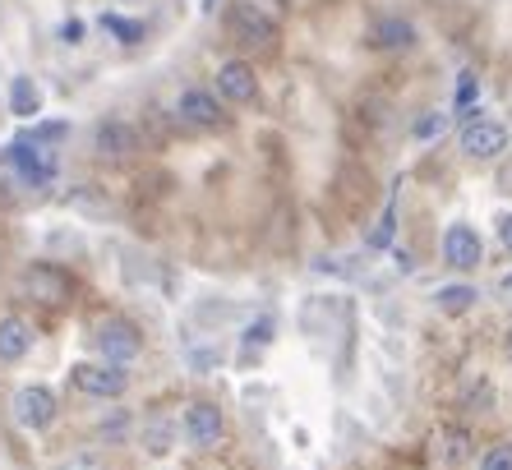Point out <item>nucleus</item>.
<instances>
[{
    "label": "nucleus",
    "instance_id": "f257e3e1",
    "mask_svg": "<svg viewBox=\"0 0 512 470\" xmlns=\"http://www.w3.org/2000/svg\"><path fill=\"white\" fill-rule=\"evenodd\" d=\"M222 28H227V37L245 51H273V42H277L273 14L259 10L254 0H231L227 14H222Z\"/></svg>",
    "mask_w": 512,
    "mask_h": 470
},
{
    "label": "nucleus",
    "instance_id": "f03ea898",
    "mask_svg": "<svg viewBox=\"0 0 512 470\" xmlns=\"http://www.w3.org/2000/svg\"><path fill=\"white\" fill-rule=\"evenodd\" d=\"M93 346L107 365H130V360H139V351H143V332L134 328L130 318H102L93 332Z\"/></svg>",
    "mask_w": 512,
    "mask_h": 470
},
{
    "label": "nucleus",
    "instance_id": "7ed1b4c3",
    "mask_svg": "<svg viewBox=\"0 0 512 470\" xmlns=\"http://www.w3.org/2000/svg\"><path fill=\"white\" fill-rule=\"evenodd\" d=\"M74 388L97 397V401H116V397H125V388H130V374H125V365L84 360V365H74Z\"/></svg>",
    "mask_w": 512,
    "mask_h": 470
},
{
    "label": "nucleus",
    "instance_id": "20e7f679",
    "mask_svg": "<svg viewBox=\"0 0 512 470\" xmlns=\"http://www.w3.org/2000/svg\"><path fill=\"white\" fill-rule=\"evenodd\" d=\"M5 162L19 171V180L24 185H51L56 180V153H47L37 139H14L10 148H5Z\"/></svg>",
    "mask_w": 512,
    "mask_h": 470
},
{
    "label": "nucleus",
    "instance_id": "39448f33",
    "mask_svg": "<svg viewBox=\"0 0 512 470\" xmlns=\"http://www.w3.org/2000/svg\"><path fill=\"white\" fill-rule=\"evenodd\" d=\"M462 153L471 157V162H494V157L508 153V130H503L499 120H485L476 111V116H466V125H462Z\"/></svg>",
    "mask_w": 512,
    "mask_h": 470
},
{
    "label": "nucleus",
    "instance_id": "423d86ee",
    "mask_svg": "<svg viewBox=\"0 0 512 470\" xmlns=\"http://www.w3.org/2000/svg\"><path fill=\"white\" fill-rule=\"evenodd\" d=\"M14 420L24 424V429H33V434L51 429L56 424V392L42 388V383H24V388L14 392Z\"/></svg>",
    "mask_w": 512,
    "mask_h": 470
},
{
    "label": "nucleus",
    "instance_id": "0eeeda50",
    "mask_svg": "<svg viewBox=\"0 0 512 470\" xmlns=\"http://www.w3.org/2000/svg\"><path fill=\"white\" fill-rule=\"evenodd\" d=\"M480 259H485V245H480V231L466 222H453L448 231H443V263L457 272H471L480 268Z\"/></svg>",
    "mask_w": 512,
    "mask_h": 470
},
{
    "label": "nucleus",
    "instance_id": "6e6552de",
    "mask_svg": "<svg viewBox=\"0 0 512 470\" xmlns=\"http://www.w3.org/2000/svg\"><path fill=\"white\" fill-rule=\"evenodd\" d=\"M217 97L231 106H245L259 97V74L250 60H222L217 65Z\"/></svg>",
    "mask_w": 512,
    "mask_h": 470
},
{
    "label": "nucleus",
    "instance_id": "1a4fd4ad",
    "mask_svg": "<svg viewBox=\"0 0 512 470\" xmlns=\"http://www.w3.org/2000/svg\"><path fill=\"white\" fill-rule=\"evenodd\" d=\"M176 116L185 120V125H194V130H217V125L227 120V111H222L217 93H208V88H185V93L176 97Z\"/></svg>",
    "mask_w": 512,
    "mask_h": 470
},
{
    "label": "nucleus",
    "instance_id": "9d476101",
    "mask_svg": "<svg viewBox=\"0 0 512 470\" xmlns=\"http://www.w3.org/2000/svg\"><path fill=\"white\" fill-rule=\"evenodd\" d=\"M180 429H185V438H190L194 447H217L222 434H227V420H222V411H217L213 401H194V406H185Z\"/></svg>",
    "mask_w": 512,
    "mask_h": 470
},
{
    "label": "nucleus",
    "instance_id": "9b49d317",
    "mask_svg": "<svg viewBox=\"0 0 512 470\" xmlns=\"http://www.w3.org/2000/svg\"><path fill=\"white\" fill-rule=\"evenodd\" d=\"M93 153L102 162H130L139 153V134L125 125V120H102L93 130Z\"/></svg>",
    "mask_w": 512,
    "mask_h": 470
},
{
    "label": "nucleus",
    "instance_id": "f8f14e48",
    "mask_svg": "<svg viewBox=\"0 0 512 470\" xmlns=\"http://www.w3.org/2000/svg\"><path fill=\"white\" fill-rule=\"evenodd\" d=\"M24 291L33 295L37 305H65L70 300V277L56 268V263H33V268L24 272Z\"/></svg>",
    "mask_w": 512,
    "mask_h": 470
},
{
    "label": "nucleus",
    "instance_id": "ddd939ff",
    "mask_svg": "<svg viewBox=\"0 0 512 470\" xmlns=\"http://www.w3.org/2000/svg\"><path fill=\"white\" fill-rule=\"evenodd\" d=\"M429 447H434V466L439 470H457V466H466V461L476 457V438L466 434L462 424H443Z\"/></svg>",
    "mask_w": 512,
    "mask_h": 470
},
{
    "label": "nucleus",
    "instance_id": "4468645a",
    "mask_svg": "<svg viewBox=\"0 0 512 470\" xmlns=\"http://www.w3.org/2000/svg\"><path fill=\"white\" fill-rule=\"evenodd\" d=\"M370 42L379 51H406V47H416V24L402 19V14H383L379 24L370 28Z\"/></svg>",
    "mask_w": 512,
    "mask_h": 470
},
{
    "label": "nucleus",
    "instance_id": "2eb2a0df",
    "mask_svg": "<svg viewBox=\"0 0 512 470\" xmlns=\"http://www.w3.org/2000/svg\"><path fill=\"white\" fill-rule=\"evenodd\" d=\"M28 351H33V328H28L24 318L5 314V318H0V360H5V365H14V360H24Z\"/></svg>",
    "mask_w": 512,
    "mask_h": 470
},
{
    "label": "nucleus",
    "instance_id": "dca6fc26",
    "mask_svg": "<svg viewBox=\"0 0 512 470\" xmlns=\"http://www.w3.org/2000/svg\"><path fill=\"white\" fill-rule=\"evenodd\" d=\"M10 116H19V120L42 116V88H37L33 74H14L10 79Z\"/></svg>",
    "mask_w": 512,
    "mask_h": 470
},
{
    "label": "nucleus",
    "instance_id": "f3484780",
    "mask_svg": "<svg viewBox=\"0 0 512 470\" xmlns=\"http://www.w3.org/2000/svg\"><path fill=\"white\" fill-rule=\"evenodd\" d=\"M171 443H176V424L167 415H148V424H143V452L162 457V452H171Z\"/></svg>",
    "mask_w": 512,
    "mask_h": 470
},
{
    "label": "nucleus",
    "instance_id": "a211bd4d",
    "mask_svg": "<svg viewBox=\"0 0 512 470\" xmlns=\"http://www.w3.org/2000/svg\"><path fill=\"white\" fill-rule=\"evenodd\" d=\"M476 300H480L476 286H439V295H434V305L443 314H466V309H476Z\"/></svg>",
    "mask_w": 512,
    "mask_h": 470
},
{
    "label": "nucleus",
    "instance_id": "6ab92c4d",
    "mask_svg": "<svg viewBox=\"0 0 512 470\" xmlns=\"http://www.w3.org/2000/svg\"><path fill=\"white\" fill-rule=\"evenodd\" d=\"M102 28H107V33H116V42H125V47H139L143 33H148L139 19H120V14H102Z\"/></svg>",
    "mask_w": 512,
    "mask_h": 470
},
{
    "label": "nucleus",
    "instance_id": "aec40b11",
    "mask_svg": "<svg viewBox=\"0 0 512 470\" xmlns=\"http://www.w3.org/2000/svg\"><path fill=\"white\" fill-rule=\"evenodd\" d=\"M393 226H397V203H388V208H383V217H379V226H374V235H370V245L374 249L393 245Z\"/></svg>",
    "mask_w": 512,
    "mask_h": 470
},
{
    "label": "nucleus",
    "instance_id": "412c9836",
    "mask_svg": "<svg viewBox=\"0 0 512 470\" xmlns=\"http://www.w3.org/2000/svg\"><path fill=\"white\" fill-rule=\"evenodd\" d=\"M476 470H512V443H494L485 457H480Z\"/></svg>",
    "mask_w": 512,
    "mask_h": 470
},
{
    "label": "nucleus",
    "instance_id": "4be33fe9",
    "mask_svg": "<svg viewBox=\"0 0 512 470\" xmlns=\"http://www.w3.org/2000/svg\"><path fill=\"white\" fill-rule=\"evenodd\" d=\"M480 97V83H476V74L466 70L462 79H457V111H471V102Z\"/></svg>",
    "mask_w": 512,
    "mask_h": 470
},
{
    "label": "nucleus",
    "instance_id": "5701e85b",
    "mask_svg": "<svg viewBox=\"0 0 512 470\" xmlns=\"http://www.w3.org/2000/svg\"><path fill=\"white\" fill-rule=\"evenodd\" d=\"M434 134H443V116H439V111H429L425 120H416V139H434Z\"/></svg>",
    "mask_w": 512,
    "mask_h": 470
},
{
    "label": "nucleus",
    "instance_id": "b1692460",
    "mask_svg": "<svg viewBox=\"0 0 512 470\" xmlns=\"http://www.w3.org/2000/svg\"><path fill=\"white\" fill-rule=\"evenodd\" d=\"M499 240H503V249L512 254V212H503L499 217Z\"/></svg>",
    "mask_w": 512,
    "mask_h": 470
},
{
    "label": "nucleus",
    "instance_id": "393cba45",
    "mask_svg": "<svg viewBox=\"0 0 512 470\" xmlns=\"http://www.w3.org/2000/svg\"><path fill=\"white\" fill-rule=\"evenodd\" d=\"M60 37H65V42H79V37H84V24H79V19H70V24L60 28Z\"/></svg>",
    "mask_w": 512,
    "mask_h": 470
},
{
    "label": "nucleus",
    "instance_id": "a878e982",
    "mask_svg": "<svg viewBox=\"0 0 512 470\" xmlns=\"http://www.w3.org/2000/svg\"><path fill=\"white\" fill-rule=\"evenodd\" d=\"M56 470H97V466L88 457H74V461H65V466H56Z\"/></svg>",
    "mask_w": 512,
    "mask_h": 470
},
{
    "label": "nucleus",
    "instance_id": "bb28decb",
    "mask_svg": "<svg viewBox=\"0 0 512 470\" xmlns=\"http://www.w3.org/2000/svg\"><path fill=\"white\" fill-rule=\"evenodd\" d=\"M499 286H503V291H508V295H512V272H508V277H503V282H499Z\"/></svg>",
    "mask_w": 512,
    "mask_h": 470
},
{
    "label": "nucleus",
    "instance_id": "cd10ccee",
    "mask_svg": "<svg viewBox=\"0 0 512 470\" xmlns=\"http://www.w3.org/2000/svg\"><path fill=\"white\" fill-rule=\"evenodd\" d=\"M213 5H217V0H203V10H213Z\"/></svg>",
    "mask_w": 512,
    "mask_h": 470
},
{
    "label": "nucleus",
    "instance_id": "c85d7f7f",
    "mask_svg": "<svg viewBox=\"0 0 512 470\" xmlns=\"http://www.w3.org/2000/svg\"><path fill=\"white\" fill-rule=\"evenodd\" d=\"M508 355H512V332H508Z\"/></svg>",
    "mask_w": 512,
    "mask_h": 470
}]
</instances>
